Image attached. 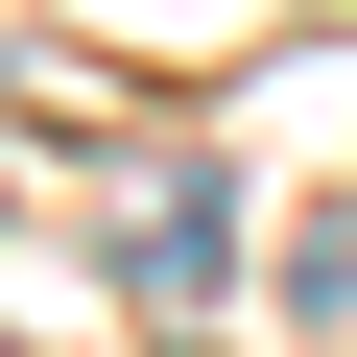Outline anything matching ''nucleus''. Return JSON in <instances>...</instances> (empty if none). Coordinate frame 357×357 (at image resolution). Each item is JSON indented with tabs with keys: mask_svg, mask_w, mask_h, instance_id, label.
Instances as JSON below:
<instances>
[{
	"mask_svg": "<svg viewBox=\"0 0 357 357\" xmlns=\"http://www.w3.org/2000/svg\"><path fill=\"white\" fill-rule=\"evenodd\" d=\"M119 262H143V286H167V310H191V286H215V191H191V167H167V191H143V215H119Z\"/></svg>",
	"mask_w": 357,
	"mask_h": 357,
	"instance_id": "obj_1",
	"label": "nucleus"
}]
</instances>
